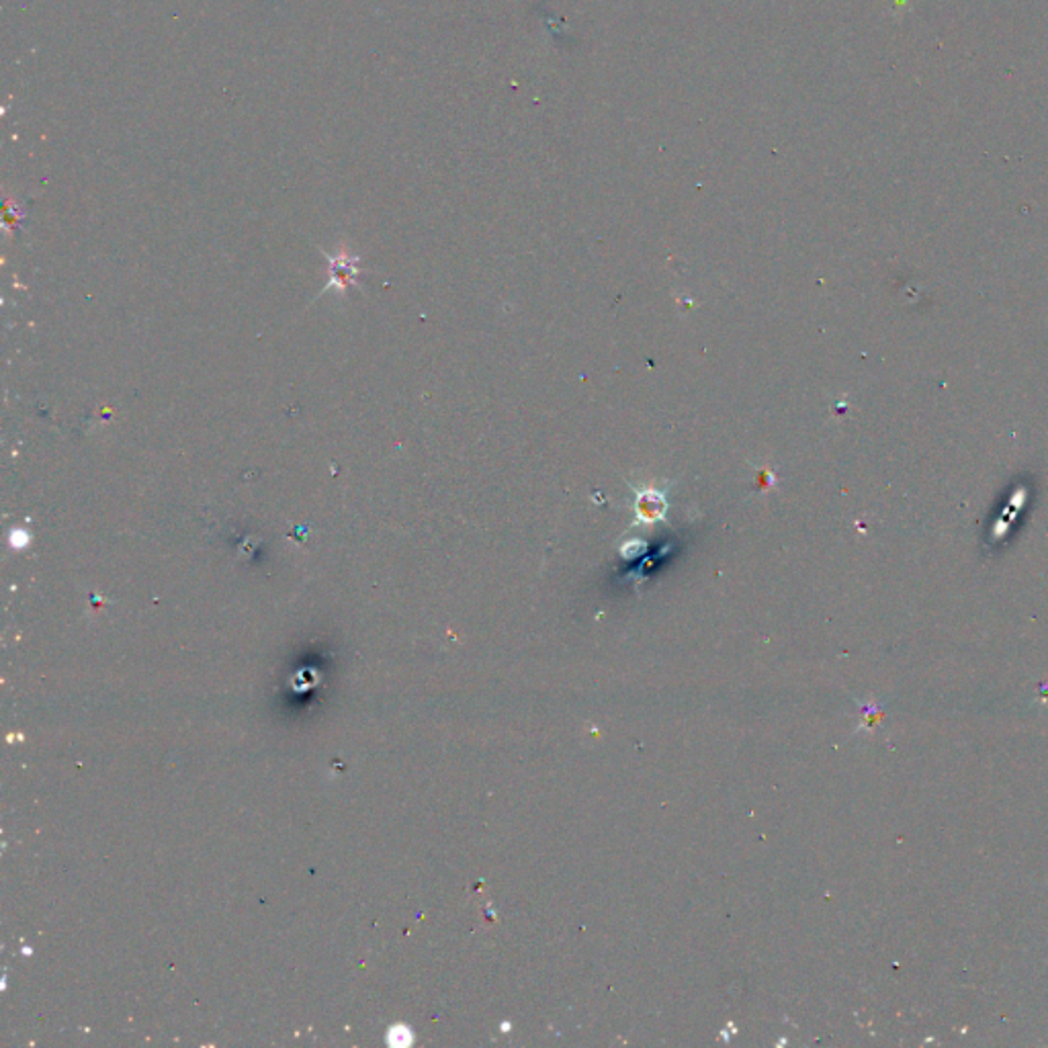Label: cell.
I'll list each match as a JSON object with an SVG mask.
<instances>
[{
	"instance_id": "obj_1",
	"label": "cell",
	"mask_w": 1048,
	"mask_h": 1048,
	"mask_svg": "<svg viewBox=\"0 0 1048 1048\" xmlns=\"http://www.w3.org/2000/svg\"><path fill=\"white\" fill-rule=\"evenodd\" d=\"M389 1044L391 1046H408L412 1042V1032L406 1026H396L389 1030Z\"/></svg>"
}]
</instances>
